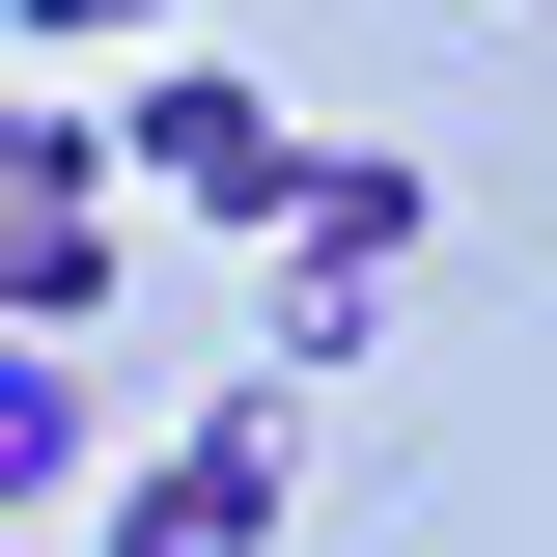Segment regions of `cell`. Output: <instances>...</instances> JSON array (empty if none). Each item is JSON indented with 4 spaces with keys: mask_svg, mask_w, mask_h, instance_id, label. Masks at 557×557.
I'll list each match as a JSON object with an SVG mask.
<instances>
[{
    "mask_svg": "<svg viewBox=\"0 0 557 557\" xmlns=\"http://www.w3.org/2000/svg\"><path fill=\"white\" fill-rule=\"evenodd\" d=\"M112 168H139L168 223H251V251L307 223V139H278V112H251L223 57H139V84H112Z\"/></svg>",
    "mask_w": 557,
    "mask_h": 557,
    "instance_id": "6da1fadb",
    "label": "cell"
},
{
    "mask_svg": "<svg viewBox=\"0 0 557 557\" xmlns=\"http://www.w3.org/2000/svg\"><path fill=\"white\" fill-rule=\"evenodd\" d=\"M278 502H307V391H196V418H168V474L112 502V557H251Z\"/></svg>",
    "mask_w": 557,
    "mask_h": 557,
    "instance_id": "7a4b0ae2",
    "label": "cell"
},
{
    "mask_svg": "<svg viewBox=\"0 0 557 557\" xmlns=\"http://www.w3.org/2000/svg\"><path fill=\"white\" fill-rule=\"evenodd\" d=\"M112 474V391H84V335H0V530L28 502H84Z\"/></svg>",
    "mask_w": 557,
    "mask_h": 557,
    "instance_id": "3957f363",
    "label": "cell"
},
{
    "mask_svg": "<svg viewBox=\"0 0 557 557\" xmlns=\"http://www.w3.org/2000/svg\"><path fill=\"white\" fill-rule=\"evenodd\" d=\"M112 307V168L84 196H0V335H84Z\"/></svg>",
    "mask_w": 557,
    "mask_h": 557,
    "instance_id": "277c9868",
    "label": "cell"
},
{
    "mask_svg": "<svg viewBox=\"0 0 557 557\" xmlns=\"http://www.w3.org/2000/svg\"><path fill=\"white\" fill-rule=\"evenodd\" d=\"M362 335H391V278L362 251H278V391H362Z\"/></svg>",
    "mask_w": 557,
    "mask_h": 557,
    "instance_id": "5b68a950",
    "label": "cell"
},
{
    "mask_svg": "<svg viewBox=\"0 0 557 557\" xmlns=\"http://www.w3.org/2000/svg\"><path fill=\"white\" fill-rule=\"evenodd\" d=\"M278 251H362V278H391L418 251V168H391V139H307V223H278Z\"/></svg>",
    "mask_w": 557,
    "mask_h": 557,
    "instance_id": "8992f818",
    "label": "cell"
},
{
    "mask_svg": "<svg viewBox=\"0 0 557 557\" xmlns=\"http://www.w3.org/2000/svg\"><path fill=\"white\" fill-rule=\"evenodd\" d=\"M112 168V112H57V84H0V196H84Z\"/></svg>",
    "mask_w": 557,
    "mask_h": 557,
    "instance_id": "52a82bcc",
    "label": "cell"
},
{
    "mask_svg": "<svg viewBox=\"0 0 557 557\" xmlns=\"http://www.w3.org/2000/svg\"><path fill=\"white\" fill-rule=\"evenodd\" d=\"M139 28H168V0H0V57L57 84V57H139Z\"/></svg>",
    "mask_w": 557,
    "mask_h": 557,
    "instance_id": "ba28073f",
    "label": "cell"
}]
</instances>
